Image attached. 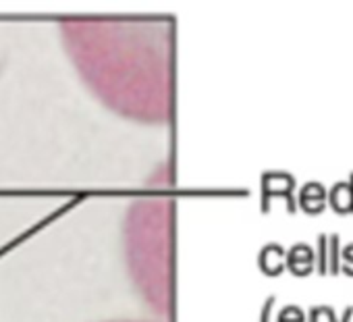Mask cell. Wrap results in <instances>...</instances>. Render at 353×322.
Masks as SVG:
<instances>
[{
  "label": "cell",
  "instance_id": "12",
  "mask_svg": "<svg viewBox=\"0 0 353 322\" xmlns=\"http://www.w3.org/2000/svg\"><path fill=\"white\" fill-rule=\"evenodd\" d=\"M110 322H156V320H110Z\"/></svg>",
  "mask_w": 353,
  "mask_h": 322
},
{
  "label": "cell",
  "instance_id": "11",
  "mask_svg": "<svg viewBox=\"0 0 353 322\" xmlns=\"http://www.w3.org/2000/svg\"><path fill=\"white\" fill-rule=\"evenodd\" d=\"M339 322H351V308L345 310V314H343V318H341Z\"/></svg>",
  "mask_w": 353,
  "mask_h": 322
},
{
  "label": "cell",
  "instance_id": "9",
  "mask_svg": "<svg viewBox=\"0 0 353 322\" xmlns=\"http://www.w3.org/2000/svg\"><path fill=\"white\" fill-rule=\"evenodd\" d=\"M347 260H353V243H347L341 250V262H347Z\"/></svg>",
  "mask_w": 353,
  "mask_h": 322
},
{
  "label": "cell",
  "instance_id": "5",
  "mask_svg": "<svg viewBox=\"0 0 353 322\" xmlns=\"http://www.w3.org/2000/svg\"><path fill=\"white\" fill-rule=\"evenodd\" d=\"M341 264V235L330 233L328 235V274H339Z\"/></svg>",
  "mask_w": 353,
  "mask_h": 322
},
{
  "label": "cell",
  "instance_id": "6",
  "mask_svg": "<svg viewBox=\"0 0 353 322\" xmlns=\"http://www.w3.org/2000/svg\"><path fill=\"white\" fill-rule=\"evenodd\" d=\"M326 188L320 181H310L301 188L299 200H326Z\"/></svg>",
  "mask_w": 353,
  "mask_h": 322
},
{
  "label": "cell",
  "instance_id": "4",
  "mask_svg": "<svg viewBox=\"0 0 353 322\" xmlns=\"http://www.w3.org/2000/svg\"><path fill=\"white\" fill-rule=\"evenodd\" d=\"M316 270L318 274H326L328 272V235L326 233H318V241H316Z\"/></svg>",
  "mask_w": 353,
  "mask_h": 322
},
{
  "label": "cell",
  "instance_id": "1",
  "mask_svg": "<svg viewBox=\"0 0 353 322\" xmlns=\"http://www.w3.org/2000/svg\"><path fill=\"white\" fill-rule=\"evenodd\" d=\"M61 32L79 75L108 108L148 125L172 119V19L71 17Z\"/></svg>",
  "mask_w": 353,
  "mask_h": 322
},
{
  "label": "cell",
  "instance_id": "3",
  "mask_svg": "<svg viewBox=\"0 0 353 322\" xmlns=\"http://www.w3.org/2000/svg\"><path fill=\"white\" fill-rule=\"evenodd\" d=\"M287 264L293 274L305 276V274L314 272V268H316V254L307 243H297L291 248V252L287 256Z\"/></svg>",
  "mask_w": 353,
  "mask_h": 322
},
{
  "label": "cell",
  "instance_id": "13",
  "mask_svg": "<svg viewBox=\"0 0 353 322\" xmlns=\"http://www.w3.org/2000/svg\"><path fill=\"white\" fill-rule=\"evenodd\" d=\"M351 322H353V305H351Z\"/></svg>",
  "mask_w": 353,
  "mask_h": 322
},
{
  "label": "cell",
  "instance_id": "10",
  "mask_svg": "<svg viewBox=\"0 0 353 322\" xmlns=\"http://www.w3.org/2000/svg\"><path fill=\"white\" fill-rule=\"evenodd\" d=\"M339 272H343V274H347V276H353V260L341 262V264H339Z\"/></svg>",
  "mask_w": 353,
  "mask_h": 322
},
{
  "label": "cell",
  "instance_id": "8",
  "mask_svg": "<svg viewBox=\"0 0 353 322\" xmlns=\"http://www.w3.org/2000/svg\"><path fill=\"white\" fill-rule=\"evenodd\" d=\"M299 206L307 212V214H320L326 208V200H299Z\"/></svg>",
  "mask_w": 353,
  "mask_h": 322
},
{
  "label": "cell",
  "instance_id": "2",
  "mask_svg": "<svg viewBox=\"0 0 353 322\" xmlns=\"http://www.w3.org/2000/svg\"><path fill=\"white\" fill-rule=\"evenodd\" d=\"M328 206L336 214H353V171L349 173L347 181H336L326 192Z\"/></svg>",
  "mask_w": 353,
  "mask_h": 322
},
{
  "label": "cell",
  "instance_id": "7",
  "mask_svg": "<svg viewBox=\"0 0 353 322\" xmlns=\"http://www.w3.org/2000/svg\"><path fill=\"white\" fill-rule=\"evenodd\" d=\"M281 322H305V316H303V312L297 305H289V308L283 310Z\"/></svg>",
  "mask_w": 353,
  "mask_h": 322
}]
</instances>
